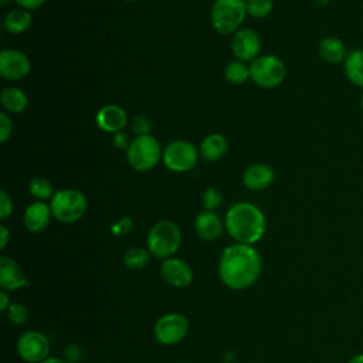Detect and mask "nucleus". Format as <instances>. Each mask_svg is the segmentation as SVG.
<instances>
[{"label": "nucleus", "instance_id": "40", "mask_svg": "<svg viewBox=\"0 0 363 363\" xmlns=\"http://www.w3.org/2000/svg\"><path fill=\"white\" fill-rule=\"evenodd\" d=\"M41 363H67V362L62 360V359H58V357H47Z\"/></svg>", "mask_w": 363, "mask_h": 363}, {"label": "nucleus", "instance_id": "13", "mask_svg": "<svg viewBox=\"0 0 363 363\" xmlns=\"http://www.w3.org/2000/svg\"><path fill=\"white\" fill-rule=\"evenodd\" d=\"M160 275L169 285L176 288H184L193 281L191 267L186 261L173 257L162 262Z\"/></svg>", "mask_w": 363, "mask_h": 363}, {"label": "nucleus", "instance_id": "2", "mask_svg": "<svg viewBox=\"0 0 363 363\" xmlns=\"http://www.w3.org/2000/svg\"><path fill=\"white\" fill-rule=\"evenodd\" d=\"M225 227L231 238L241 244H255L267 228V220L259 207L248 201L234 203L225 214Z\"/></svg>", "mask_w": 363, "mask_h": 363}, {"label": "nucleus", "instance_id": "3", "mask_svg": "<svg viewBox=\"0 0 363 363\" xmlns=\"http://www.w3.org/2000/svg\"><path fill=\"white\" fill-rule=\"evenodd\" d=\"M245 16V0H214L210 11L213 28L223 35L234 34L237 30H240Z\"/></svg>", "mask_w": 363, "mask_h": 363}, {"label": "nucleus", "instance_id": "5", "mask_svg": "<svg viewBox=\"0 0 363 363\" xmlns=\"http://www.w3.org/2000/svg\"><path fill=\"white\" fill-rule=\"evenodd\" d=\"M50 207L52 217L60 223L72 224L85 214L88 201L85 194L77 189H61L51 197Z\"/></svg>", "mask_w": 363, "mask_h": 363}, {"label": "nucleus", "instance_id": "26", "mask_svg": "<svg viewBox=\"0 0 363 363\" xmlns=\"http://www.w3.org/2000/svg\"><path fill=\"white\" fill-rule=\"evenodd\" d=\"M28 193L40 201H45L47 199L51 200V197L54 196V190H52L51 183L47 179L41 177V176H34L28 182Z\"/></svg>", "mask_w": 363, "mask_h": 363}, {"label": "nucleus", "instance_id": "19", "mask_svg": "<svg viewBox=\"0 0 363 363\" xmlns=\"http://www.w3.org/2000/svg\"><path fill=\"white\" fill-rule=\"evenodd\" d=\"M228 150L227 138L221 133H210L206 136L199 147L200 156L207 162H217L225 156Z\"/></svg>", "mask_w": 363, "mask_h": 363}, {"label": "nucleus", "instance_id": "16", "mask_svg": "<svg viewBox=\"0 0 363 363\" xmlns=\"http://www.w3.org/2000/svg\"><path fill=\"white\" fill-rule=\"evenodd\" d=\"M275 179V172L269 164L254 163L244 170L242 183L248 190L261 191L272 184Z\"/></svg>", "mask_w": 363, "mask_h": 363}, {"label": "nucleus", "instance_id": "31", "mask_svg": "<svg viewBox=\"0 0 363 363\" xmlns=\"http://www.w3.org/2000/svg\"><path fill=\"white\" fill-rule=\"evenodd\" d=\"M11 132H13L11 119H10L9 113L3 111L0 113V142L6 143L9 140V138L11 136Z\"/></svg>", "mask_w": 363, "mask_h": 363}, {"label": "nucleus", "instance_id": "24", "mask_svg": "<svg viewBox=\"0 0 363 363\" xmlns=\"http://www.w3.org/2000/svg\"><path fill=\"white\" fill-rule=\"evenodd\" d=\"M224 78L233 85H241L250 78V65L242 61H230L224 68Z\"/></svg>", "mask_w": 363, "mask_h": 363}, {"label": "nucleus", "instance_id": "11", "mask_svg": "<svg viewBox=\"0 0 363 363\" xmlns=\"http://www.w3.org/2000/svg\"><path fill=\"white\" fill-rule=\"evenodd\" d=\"M231 51L235 60L242 62H252L255 58L259 57V51H261L259 34L250 27L237 30L231 38Z\"/></svg>", "mask_w": 363, "mask_h": 363}, {"label": "nucleus", "instance_id": "1", "mask_svg": "<svg viewBox=\"0 0 363 363\" xmlns=\"http://www.w3.org/2000/svg\"><path fill=\"white\" fill-rule=\"evenodd\" d=\"M261 268L259 252L250 244L235 242L224 248L218 262V275L225 286L247 289L257 282Z\"/></svg>", "mask_w": 363, "mask_h": 363}, {"label": "nucleus", "instance_id": "37", "mask_svg": "<svg viewBox=\"0 0 363 363\" xmlns=\"http://www.w3.org/2000/svg\"><path fill=\"white\" fill-rule=\"evenodd\" d=\"M9 240H10V233H9V228L4 225V224H0V248L4 250L9 244Z\"/></svg>", "mask_w": 363, "mask_h": 363}, {"label": "nucleus", "instance_id": "18", "mask_svg": "<svg viewBox=\"0 0 363 363\" xmlns=\"http://www.w3.org/2000/svg\"><path fill=\"white\" fill-rule=\"evenodd\" d=\"M194 228L200 238L206 241H213L220 237L223 231V223L214 211H201L194 220Z\"/></svg>", "mask_w": 363, "mask_h": 363}, {"label": "nucleus", "instance_id": "43", "mask_svg": "<svg viewBox=\"0 0 363 363\" xmlns=\"http://www.w3.org/2000/svg\"><path fill=\"white\" fill-rule=\"evenodd\" d=\"M360 105H362V112H363V95H362V101H360Z\"/></svg>", "mask_w": 363, "mask_h": 363}, {"label": "nucleus", "instance_id": "14", "mask_svg": "<svg viewBox=\"0 0 363 363\" xmlns=\"http://www.w3.org/2000/svg\"><path fill=\"white\" fill-rule=\"evenodd\" d=\"M95 121L101 130L115 135L125 129L128 123V115L122 106L111 104V105L102 106L96 112Z\"/></svg>", "mask_w": 363, "mask_h": 363}, {"label": "nucleus", "instance_id": "7", "mask_svg": "<svg viewBox=\"0 0 363 363\" xmlns=\"http://www.w3.org/2000/svg\"><path fill=\"white\" fill-rule=\"evenodd\" d=\"M250 78L261 88H277L286 78V65L277 55H259L250 62Z\"/></svg>", "mask_w": 363, "mask_h": 363}, {"label": "nucleus", "instance_id": "32", "mask_svg": "<svg viewBox=\"0 0 363 363\" xmlns=\"http://www.w3.org/2000/svg\"><path fill=\"white\" fill-rule=\"evenodd\" d=\"M13 213V200L9 193L1 189L0 190V218L6 220Z\"/></svg>", "mask_w": 363, "mask_h": 363}, {"label": "nucleus", "instance_id": "33", "mask_svg": "<svg viewBox=\"0 0 363 363\" xmlns=\"http://www.w3.org/2000/svg\"><path fill=\"white\" fill-rule=\"evenodd\" d=\"M112 142H113L115 147H118V149H121V150H126V149L129 147V145H130L132 140L129 139V135L122 130V132H118V133L113 135Z\"/></svg>", "mask_w": 363, "mask_h": 363}, {"label": "nucleus", "instance_id": "22", "mask_svg": "<svg viewBox=\"0 0 363 363\" xmlns=\"http://www.w3.org/2000/svg\"><path fill=\"white\" fill-rule=\"evenodd\" d=\"M33 23V16L28 10L17 7L10 10L3 20V27L10 34L26 33Z\"/></svg>", "mask_w": 363, "mask_h": 363}, {"label": "nucleus", "instance_id": "4", "mask_svg": "<svg viewBox=\"0 0 363 363\" xmlns=\"http://www.w3.org/2000/svg\"><path fill=\"white\" fill-rule=\"evenodd\" d=\"M182 245V233L177 224L169 220L157 221L147 234L149 252L160 259L172 258Z\"/></svg>", "mask_w": 363, "mask_h": 363}, {"label": "nucleus", "instance_id": "10", "mask_svg": "<svg viewBox=\"0 0 363 363\" xmlns=\"http://www.w3.org/2000/svg\"><path fill=\"white\" fill-rule=\"evenodd\" d=\"M50 349L48 337L37 330L26 332L17 340L18 356L28 363H41L48 357Z\"/></svg>", "mask_w": 363, "mask_h": 363}, {"label": "nucleus", "instance_id": "35", "mask_svg": "<svg viewBox=\"0 0 363 363\" xmlns=\"http://www.w3.org/2000/svg\"><path fill=\"white\" fill-rule=\"evenodd\" d=\"M132 228V220L125 217V218H121L115 225H112V231L115 234H126L129 233Z\"/></svg>", "mask_w": 363, "mask_h": 363}, {"label": "nucleus", "instance_id": "8", "mask_svg": "<svg viewBox=\"0 0 363 363\" xmlns=\"http://www.w3.org/2000/svg\"><path fill=\"white\" fill-rule=\"evenodd\" d=\"M199 155L200 152L190 140L176 139L163 149L162 160L169 170L184 173L197 164Z\"/></svg>", "mask_w": 363, "mask_h": 363}, {"label": "nucleus", "instance_id": "12", "mask_svg": "<svg viewBox=\"0 0 363 363\" xmlns=\"http://www.w3.org/2000/svg\"><path fill=\"white\" fill-rule=\"evenodd\" d=\"M31 71L28 57L17 48H3L0 51V75L7 81H20Z\"/></svg>", "mask_w": 363, "mask_h": 363}, {"label": "nucleus", "instance_id": "41", "mask_svg": "<svg viewBox=\"0 0 363 363\" xmlns=\"http://www.w3.org/2000/svg\"><path fill=\"white\" fill-rule=\"evenodd\" d=\"M316 6H326L330 0H312Z\"/></svg>", "mask_w": 363, "mask_h": 363}, {"label": "nucleus", "instance_id": "28", "mask_svg": "<svg viewBox=\"0 0 363 363\" xmlns=\"http://www.w3.org/2000/svg\"><path fill=\"white\" fill-rule=\"evenodd\" d=\"M7 313V318L11 323L14 325H24L28 319V309L26 305L23 303H18V302H11L10 306L7 308L6 311Z\"/></svg>", "mask_w": 363, "mask_h": 363}, {"label": "nucleus", "instance_id": "39", "mask_svg": "<svg viewBox=\"0 0 363 363\" xmlns=\"http://www.w3.org/2000/svg\"><path fill=\"white\" fill-rule=\"evenodd\" d=\"M347 363H363V352L353 354Z\"/></svg>", "mask_w": 363, "mask_h": 363}, {"label": "nucleus", "instance_id": "38", "mask_svg": "<svg viewBox=\"0 0 363 363\" xmlns=\"http://www.w3.org/2000/svg\"><path fill=\"white\" fill-rule=\"evenodd\" d=\"M10 299H9V295H7V291H0V311L1 312H6L7 308L10 306Z\"/></svg>", "mask_w": 363, "mask_h": 363}, {"label": "nucleus", "instance_id": "34", "mask_svg": "<svg viewBox=\"0 0 363 363\" xmlns=\"http://www.w3.org/2000/svg\"><path fill=\"white\" fill-rule=\"evenodd\" d=\"M81 347L77 345H69L65 349V362L67 363H75L78 362V359H81Z\"/></svg>", "mask_w": 363, "mask_h": 363}, {"label": "nucleus", "instance_id": "29", "mask_svg": "<svg viewBox=\"0 0 363 363\" xmlns=\"http://www.w3.org/2000/svg\"><path fill=\"white\" fill-rule=\"evenodd\" d=\"M201 203L204 206V208L207 211H213L216 208H218L223 203V194L216 187H208L204 193H203V197H201Z\"/></svg>", "mask_w": 363, "mask_h": 363}, {"label": "nucleus", "instance_id": "9", "mask_svg": "<svg viewBox=\"0 0 363 363\" xmlns=\"http://www.w3.org/2000/svg\"><path fill=\"white\" fill-rule=\"evenodd\" d=\"M189 330V320L184 315L172 312L166 313L155 325V337L162 345H176L184 339Z\"/></svg>", "mask_w": 363, "mask_h": 363}, {"label": "nucleus", "instance_id": "27", "mask_svg": "<svg viewBox=\"0 0 363 363\" xmlns=\"http://www.w3.org/2000/svg\"><path fill=\"white\" fill-rule=\"evenodd\" d=\"M247 1V14L254 18H265L274 10L272 0H245Z\"/></svg>", "mask_w": 363, "mask_h": 363}, {"label": "nucleus", "instance_id": "21", "mask_svg": "<svg viewBox=\"0 0 363 363\" xmlns=\"http://www.w3.org/2000/svg\"><path fill=\"white\" fill-rule=\"evenodd\" d=\"M1 106L7 113H20L28 105V98L23 89L18 86H6L0 94Z\"/></svg>", "mask_w": 363, "mask_h": 363}, {"label": "nucleus", "instance_id": "6", "mask_svg": "<svg viewBox=\"0 0 363 363\" xmlns=\"http://www.w3.org/2000/svg\"><path fill=\"white\" fill-rule=\"evenodd\" d=\"M163 150L159 140L152 135L136 136L126 149V159L136 172H149L162 160Z\"/></svg>", "mask_w": 363, "mask_h": 363}, {"label": "nucleus", "instance_id": "15", "mask_svg": "<svg viewBox=\"0 0 363 363\" xmlns=\"http://www.w3.org/2000/svg\"><path fill=\"white\" fill-rule=\"evenodd\" d=\"M51 217L52 211L50 204H47L45 201L35 200L31 204H28L24 210L23 221L30 233H41L48 227Z\"/></svg>", "mask_w": 363, "mask_h": 363}, {"label": "nucleus", "instance_id": "25", "mask_svg": "<svg viewBox=\"0 0 363 363\" xmlns=\"http://www.w3.org/2000/svg\"><path fill=\"white\" fill-rule=\"evenodd\" d=\"M149 261H150L149 252L140 247H132L123 255V264L133 271L145 268L149 264Z\"/></svg>", "mask_w": 363, "mask_h": 363}, {"label": "nucleus", "instance_id": "36", "mask_svg": "<svg viewBox=\"0 0 363 363\" xmlns=\"http://www.w3.org/2000/svg\"><path fill=\"white\" fill-rule=\"evenodd\" d=\"M21 9H26L28 11L40 9L47 0H14Z\"/></svg>", "mask_w": 363, "mask_h": 363}, {"label": "nucleus", "instance_id": "30", "mask_svg": "<svg viewBox=\"0 0 363 363\" xmlns=\"http://www.w3.org/2000/svg\"><path fill=\"white\" fill-rule=\"evenodd\" d=\"M130 129L136 136H143V135H150L152 130V121L147 118V115L139 113L132 118L130 122Z\"/></svg>", "mask_w": 363, "mask_h": 363}, {"label": "nucleus", "instance_id": "17", "mask_svg": "<svg viewBox=\"0 0 363 363\" xmlns=\"http://www.w3.org/2000/svg\"><path fill=\"white\" fill-rule=\"evenodd\" d=\"M28 285L20 265L10 257H0V286L3 291H16Z\"/></svg>", "mask_w": 363, "mask_h": 363}, {"label": "nucleus", "instance_id": "20", "mask_svg": "<svg viewBox=\"0 0 363 363\" xmlns=\"http://www.w3.org/2000/svg\"><path fill=\"white\" fill-rule=\"evenodd\" d=\"M319 55L329 64H343L349 51L346 44L337 37H325L318 47Z\"/></svg>", "mask_w": 363, "mask_h": 363}, {"label": "nucleus", "instance_id": "23", "mask_svg": "<svg viewBox=\"0 0 363 363\" xmlns=\"http://www.w3.org/2000/svg\"><path fill=\"white\" fill-rule=\"evenodd\" d=\"M345 75L357 88H363V48L349 51L343 62Z\"/></svg>", "mask_w": 363, "mask_h": 363}, {"label": "nucleus", "instance_id": "42", "mask_svg": "<svg viewBox=\"0 0 363 363\" xmlns=\"http://www.w3.org/2000/svg\"><path fill=\"white\" fill-rule=\"evenodd\" d=\"M11 0H0V3L3 4V6H6V4H9Z\"/></svg>", "mask_w": 363, "mask_h": 363}, {"label": "nucleus", "instance_id": "44", "mask_svg": "<svg viewBox=\"0 0 363 363\" xmlns=\"http://www.w3.org/2000/svg\"><path fill=\"white\" fill-rule=\"evenodd\" d=\"M123 1H128V3H133V1H138V0H123Z\"/></svg>", "mask_w": 363, "mask_h": 363}]
</instances>
